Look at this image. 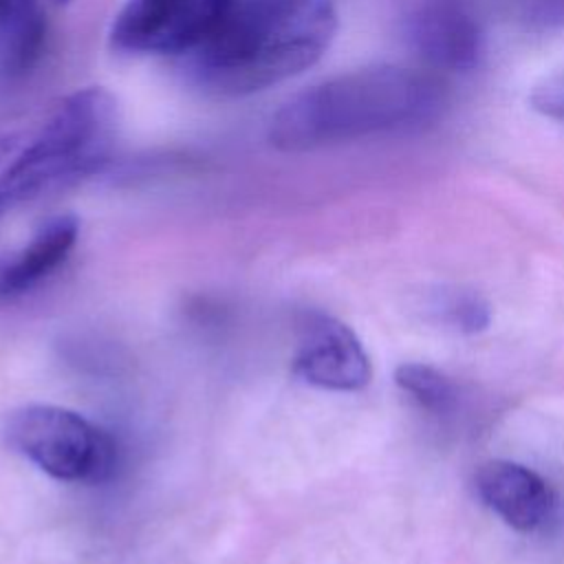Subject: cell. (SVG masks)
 <instances>
[{"label": "cell", "mask_w": 564, "mask_h": 564, "mask_svg": "<svg viewBox=\"0 0 564 564\" xmlns=\"http://www.w3.org/2000/svg\"><path fill=\"white\" fill-rule=\"evenodd\" d=\"M335 31L330 0H231L183 53L185 70L209 95H251L313 66Z\"/></svg>", "instance_id": "1"}, {"label": "cell", "mask_w": 564, "mask_h": 564, "mask_svg": "<svg viewBox=\"0 0 564 564\" xmlns=\"http://www.w3.org/2000/svg\"><path fill=\"white\" fill-rule=\"evenodd\" d=\"M2 436L15 454L57 480L101 482L117 460L108 432L59 405L31 403L13 410L4 419Z\"/></svg>", "instance_id": "3"}, {"label": "cell", "mask_w": 564, "mask_h": 564, "mask_svg": "<svg viewBox=\"0 0 564 564\" xmlns=\"http://www.w3.org/2000/svg\"><path fill=\"white\" fill-rule=\"evenodd\" d=\"M79 220L70 214L46 220L31 242L0 269V297H15L48 278L77 242Z\"/></svg>", "instance_id": "8"}, {"label": "cell", "mask_w": 564, "mask_h": 564, "mask_svg": "<svg viewBox=\"0 0 564 564\" xmlns=\"http://www.w3.org/2000/svg\"><path fill=\"white\" fill-rule=\"evenodd\" d=\"M44 18L37 0H0V70H26L42 46Z\"/></svg>", "instance_id": "9"}, {"label": "cell", "mask_w": 564, "mask_h": 564, "mask_svg": "<svg viewBox=\"0 0 564 564\" xmlns=\"http://www.w3.org/2000/svg\"><path fill=\"white\" fill-rule=\"evenodd\" d=\"M511 18L531 33L564 31V0H511Z\"/></svg>", "instance_id": "13"}, {"label": "cell", "mask_w": 564, "mask_h": 564, "mask_svg": "<svg viewBox=\"0 0 564 564\" xmlns=\"http://www.w3.org/2000/svg\"><path fill=\"white\" fill-rule=\"evenodd\" d=\"M293 375L324 390L352 392L368 386L372 368L359 337L344 322L306 313L300 322Z\"/></svg>", "instance_id": "5"}, {"label": "cell", "mask_w": 564, "mask_h": 564, "mask_svg": "<svg viewBox=\"0 0 564 564\" xmlns=\"http://www.w3.org/2000/svg\"><path fill=\"white\" fill-rule=\"evenodd\" d=\"M397 386L410 394L423 410L432 414H447L456 403L454 383L427 364H401L394 370Z\"/></svg>", "instance_id": "11"}, {"label": "cell", "mask_w": 564, "mask_h": 564, "mask_svg": "<svg viewBox=\"0 0 564 564\" xmlns=\"http://www.w3.org/2000/svg\"><path fill=\"white\" fill-rule=\"evenodd\" d=\"M408 29L414 51L438 70H471L482 57V29L463 0H423Z\"/></svg>", "instance_id": "6"}, {"label": "cell", "mask_w": 564, "mask_h": 564, "mask_svg": "<svg viewBox=\"0 0 564 564\" xmlns=\"http://www.w3.org/2000/svg\"><path fill=\"white\" fill-rule=\"evenodd\" d=\"M476 491L496 516L522 533L542 527L555 507L549 482L531 467L513 460H489L480 465Z\"/></svg>", "instance_id": "7"}, {"label": "cell", "mask_w": 564, "mask_h": 564, "mask_svg": "<svg viewBox=\"0 0 564 564\" xmlns=\"http://www.w3.org/2000/svg\"><path fill=\"white\" fill-rule=\"evenodd\" d=\"M40 194L31 150V128L0 132V214Z\"/></svg>", "instance_id": "10"}, {"label": "cell", "mask_w": 564, "mask_h": 564, "mask_svg": "<svg viewBox=\"0 0 564 564\" xmlns=\"http://www.w3.org/2000/svg\"><path fill=\"white\" fill-rule=\"evenodd\" d=\"M441 311L460 333H480L491 322L489 304L474 291H452L441 300Z\"/></svg>", "instance_id": "12"}, {"label": "cell", "mask_w": 564, "mask_h": 564, "mask_svg": "<svg viewBox=\"0 0 564 564\" xmlns=\"http://www.w3.org/2000/svg\"><path fill=\"white\" fill-rule=\"evenodd\" d=\"M53 2H57V4H66L68 0H53Z\"/></svg>", "instance_id": "15"}, {"label": "cell", "mask_w": 564, "mask_h": 564, "mask_svg": "<svg viewBox=\"0 0 564 564\" xmlns=\"http://www.w3.org/2000/svg\"><path fill=\"white\" fill-rule=\"evenodd\" d=\"M529 104L535 112L564 123V73L549 75L535 84L529 95Z\"/></svg>", "instance_id": "14"}, {"label": "cell", "mask_w": 564, "mask_h": 564, "mask_svg": "<svg viewBox=\"0 0 564 564\" xmlns=\"http://www.w3.org/2000/svg\"><path fill=\"white\" fill-rule=\"evenodd\" d=\"M445 106L443 82L416 68L350 70L291 97L273 115L269 141L282 152H304L370 134L421 128Z\"/></svg>", "instance_id": "2"}, {"label": "cell", "mask_w": 564, "mask_h": 564, "mask_svg": "<svg viewBox=\"0 0 564 564\" xmlns=\"http://www.w3.org/2000/svg\"><path fill=\"white\" fill-rule=\"evenodd\" d=\"M231 0H126L110 42L126 53H187Z\"/></svg>", "instance_id": "4"}]
</instances>
